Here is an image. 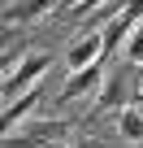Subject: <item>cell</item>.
Segmentation results:
<instances>
[{
    "label": "cell",
    "mask_w": 143,
    "mask_h": 148,
    "mask_svg": "<svg viewBox=\"0 0 143 148\" xmlns=\"http://www.w3.org/2000/svg\"><path fill=\"white\" fill-rule=\"evenodd\" d=\"M100 39H104V61H108V57H113V52H117V48H121V44L130 39V31L121 26V18H113V22H108V26L100 31Z\"/></svg>",
    "instance_id": "ba28073f"
},
{
    "label": "cell",
    "mask_w": 143,
    "mask_h": 148,
    "mask_svg": "<svg viewBox=\"0 0 143 148\" xmlns=\"http://www.w3.org/2000/svg\"><path fill=\"white\" fill-rule=\"evenodd\" d=\"M43 148H69V144H43Z\"/></svg>",
    "instance_id": "7c38bea8"
},
{
    "label": "cell",
    "mask_w": 143,
    "mask_h": 148,
    "mask_svg": "<svg viewBox=\"0 0 143 148\" xmlns=\"http://www.w3.org/2000/svg\"><path fill=\"white\" fill-rule=\"evenodd\" d=\"M117 131H121V139L143 144V109H121L117 113Z\"/></svg>",
    "instance_id": "52a82bcc"
},
{
    "label": "cell",
    "mask_w": 143,
    "mask_h": 148,
    "mask_svg": "<svg viewBox=\"0 0 143 148\" xmlns=\"http://www.w3.org/2000/svg\"><path fill=\"white\" fill-rule=\"evenodd\" d=\"M52 65V57L48 52H30L26 61H18V70L13 74H5V105L9 100H18V92H30V87H39V79H43V70Z\"/></svg>",
    "instance_id": "6da1fadb"
},
{
    "label": "cell",
    "mask_w": 143,
    "mask_h": 148,
    "mask_svg": "<svg viewBox=\"0 0 143 148\" xmlns=\"http://www.w3.org/2000/svg\"><path fill=\"white\" fill-rule=\"evenodd\" d=\"M74 5H78V0H74Z\"/></svg>",
    "instance_id": "4fadbf2b"
},
{
    "label": "cell",
    "mask_w": 143,
    "mask_h": 148,
    "mask_svg": "<svg viewBox=\"0 0 143 148\" xmlns=\"http://www.w3.org/2000/svg\"><path fill=\"white\" fill-rule=\"evenodd\" d=\"M117 18H121V26H126V31H134V26L143 22V0H126Z\"/></svg>",
    "instance_id": "30bf717a"
},
{
    "label": "cell",
    "mask_w": 143,
    "mask_h": 148,
    "mask_svg": "<svg viewBox=\"0 0 143 148\" xmlns=\"http://www.w3.org/2000/svg\"><path fill=\"white\" fill-rule=\"evenodd\" d=\"M121 100H126V83H121V65L104 79V87H100V96H96V113H108V109H121Z\"/></svg>",
    "instance_id": "8992f818"
},
{
    "label": "cell",
    "mask_w": 143,
    "mask_h": 148,
    "mask_svg": "<svg viewBox=\"0 0 143 148\" xmlns=\"http://www.w3.org/2000/svg\"><path fill=\"white\" fill-rule=\"evenodd\" d=\"M56 5H61V0H13V5L5 9V22H9V26H13V22L22 26V22H35L39 13H52Z\"/></svg>",
    "instance_id": "5b68a950"
},
{
    "label": "cell",
    "mask_w": 143,
    "mask_h": 148,
    "mask_svg": "<svg viewBox=\"0 0 143 148\" xmlns=\"http://www.w3.org/2000/svg\"><path fill=\"white\" fill-rule=\"evenodd\" d=\"M126 61L130 65H143V22L130 31V39H126Z\"/></svg>",
    "instance_id": "9c48e42d"
},
{
    "label": "cell",
    "mask_w": 143,
    "mask_h": 148,
    "mask_svg": "<svg viewBox=\"0 0 143 148\" xmlns=\"http://www.w3.org/2000/svg\"><path fill=\"white\" fill-rule=\"evenodd\" d=\"M5 148H43V144H39L35 135H26V131H22V135L13 131V135H5Z\"/></svg>",
    "instance_id": "8fae6325"
},
{
    "label": "cell",
    "mask_w": 143,
    "mask_h": 148,
    "mask_svg": "<svg viewBox=\"0 0 143 148\" xmlns=\"http://www.w3.org/2000/svg\"><path fill=\"white\" fill-rule=\"evenodd\" d=\"M65 61H69V70H87V65H100L104 61V39H100V31H83L74 44L65 48Z\"/></svg>",
    "instance_id": "7a4b0ae2"
},
{
    "label": "cell",
    "mask_w": 143,
    "mask_h": 148,
    "mask_svg": "<svg viewBox=\"0 0 143 148\" xmlns=\"http://www.w3.org/2000/svg\"><path fill=\"white\" fill-rule=\"evenodd\" d=\"M39 100H43V87H30V92H22L18 100H9V105H5V113H0V122H5V135H13V126H18V122H22Z\"/></svg>",
    "instance_id": "277c9868"
},
{
    "label": "cell",
    "mask_w": 143,
    "mask_h": 148,
    "mask_svg": "<svg viewBox=\"0 0 143 148\" xmlns=\"http://www.w3.org/2000/svg\"><path fill=\"white\" fill-rule=\"evenodd\" d=\"M104 61L100 65H87V70H78V74H69V83L56 92V105H69V100H78V96H87V92H96V87H104Z\"/></svg>",
    "instance_id": "3957f363"
}]
</instances>
